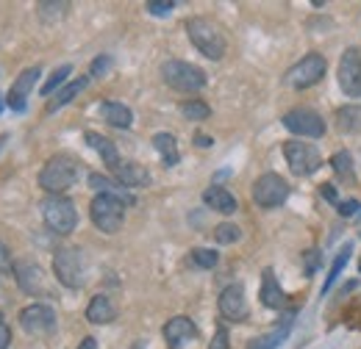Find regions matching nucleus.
<instances>
[{
    "label": "nucleus",
    "instance_id": "obj_20",
    "mask_svg": "<svg viewBox=\"0 0 361 349\" xmlns=\"http://www.w3.org/2000/svg\"><path fill=\"white\" fill-rule=\"evenodd\" d=\"M292 319H295V316L289 313V316H283V319L278 322V327H272L270 333L250 338L247 349H278L281 344H283V338L289 336V330H292Z\"/></svg>",
    "mask_w": 361,
    "mask_h": 349
},
{
    "label": "nucleus",
    "instance_id": "obj_31",
    "mask_svg": "<svg viewBox=\"0 0 361 349\" xmlns=\"http://www.w3.org/2000/svg\"><path fill=\"white\" fill-rule=\"evenodd\" d=\"M220 261V255L214 253V250H203V247H195L192 253H189V263L192 266H197V269H214Z\"/></svg>",
    "mask_w": 361,
    "mask_h": 349
},
{
    "label": "nucleus",
    "instance_id": "obj_22",
    "mask_svg": "<svg viewBox=\"0 0 361 349\" xmlns=\"http://www.w3.org/2000/svg\"><path fill=\"white\" fill-rule=\"evenodd\" d=\"M203 203L217 214H233L236 211V197L223 186H209L203 191Z\"/></svg>",
    "mask_w": 361,
    "mask_h": 349
},
{
    "label": "nucleus",
    "instance_id": "obj_43",
    "mask_svg": "<svg viewBox=\"0 0 361 349\" xmlns=\"http://www.w3.org/2000/svg\"><path fill=\"white\" fill-rule=\"evenodd\" d=\"M78 349H97V341H94V338H90V336H87V338H84V341L78 344Z\"/></svg>",
    "mask_w": 361,
    "mask_h": 349
},
{
    "label": "nucleus",
    "instance_id": "obj_35",
    "mask_svg": "<svg viewBox=\"0 0 361 349\" xmlns=\"http://www.w3.org/2000/svg\"><path fill=\"white\" fill-rule=\"evenodd\" d=\"M70 6L67 3H39V14H42V20H59L61 17V11H67Z\"/></svg>",
    "mask_w": 361,
    "mask_h": 349
},
{
    "label": "nucleus",
    "instance_id": "obj_42",
    "mask_svg": "<svg viewBox=\"0 0 361 349\" xmlns=\"http://www.w3.org/2000/svg\"><path fill=\"white\" fill-rule=\"evenodd\" d=\"M195 144H197V147H212L214 141H212V136H203V133H195Z\"/></svg>",
    "mask_w": 361,
    "mask_h": 349
},
{
    "label": "nucleus",
    "instance_id": "obj_15",
    "mask_svg": "<svg viewBox=\"0 0 361 349\" xmlns=\"http://www.w3.org/2000/svg\"><path fill=\"white\" fill-rule=\"evenodd\" d=\"M39 75H42V70H39V67H28V70H23V72L17 75L14 87L8 89V97H6V106H8L11 111H25L28 94H31V89L37 87Z\"/></svg>",
    "mask_w": 361,
    "mask_h": 349
},
{
    "label": "nucleus",
    "instance_id": "obj_8",
    "mask_svg": "<svg viewBox=\"0 0 361 349\" xmlns=\"http://www.w3.org/2000/svg\"><path fill=\"white\" fill-rule=\"evenodd\" d=\"M325 72H328V61L319 53H309L283 75V81H286V87L292 89H309L319 84L325 78Z\"/></svg>",
    "mask_w": 361,
    "mask_h": 349
},
{
    "label": "nucleus",
    "instance_id": "obj_13",
    "mask_svg": "<svg viewBox=\"0 0 361 349\" xmlns=\"http://www.w3.org/2000/svg\"><path fill=\"white\" fill-rule=\"evenodd\" d=\"M14 277H17V286L31 294V297H45L47 294V283H45V272L42 266L34 261H14Z\"/></svg>",
    "mask_w": 361,
    "mask_h": 349
},
{
    "label": "nucleus",
    "instance_id": "obj_44",
    "mask_svg": "<svg viewBox=\"0 0 361 349\" xmlns=\"http://www.w3.org/2000/svg\"><path fill=\"white\" fill-rule=\"evenodd\" d=\"M6 141H8V139H6V136H0V147H3V144H6Z\"/></svg>",
    "mask_w": 361,
    "mask_h": 349
},
{
    "label": "nucleus",
    "instance_id": "obj_26",
    "mask_svg": "<svg viewBox=\"0 0 361 349\" xmlns=\"http://www.w3.org/2000/svg\"><path fill=\"white\" fill-rule=\"evenodd\" d=\"M336 125H339L342 133H359L361 131V106H353V103L342 106V108L336 111Z\"/></svg>",
    "mask_w": 361,
    "mask_h": 349
},
{
    "label": "nucleus",
    "instance_id": "obj_36",
    "mask_svg": "<svg viewBox=\"0 0 361 349\" xmlns=\"http://www.w3.org/2000/svg\"><path fill=\"white\" fill-rule=\"evenodd\" d=\"M109 70H111V58H109V56H97V58L92 61L90 75H94V78H100V75H106Z\"/></svg>",
    "mask_w": 361,
    "mask_h": 349
},
{
    "label": "nucleus",
    "instance_id": "obj_23",
    "mask_svg": "<svg viewBox=\"0 0 361 349\" xmlns=\"http://www.w3.org/2000/svg\"><path fill=\"white\" fill-rule=\"evenodd\" d=\"M87 319H90L92 324H111L117 319V307H114V303L109 297L97 294V297H92V303L87 305Z\"/></svg>",
    "mask_w": 361,
    "mask_h": 349
},
{
    "label": "nucleus",
    "instance_id": "obj_21",
    "mask_svg": "<svg viewBox=\"0 0 361 349\" xmlns=\"http://www.w3.org/2000/svg\"><path fill=\"white\" fill-rule=\"evenodd\" d=\"M259 300L267 307H272V310H281V307L286 305V294L281 291L272 269H264V274H262V294H259Z\"/></svg>",
    "mask_w": 361,
    "mask_h": 349
},
{
    "label": "nucleus",
    "instance_id": "obj_27",
    "mask_svg": "<svg viewBox=\"0 0 361 349\" xmlns=\"http://www.w3.org/2000/svg\"><path fill=\"white\" fill-rule=\"evenodd\" d=\"M90 186L94 189V191H100V194H111V197H120L126 205H131V203H134V197H131V194H126L120 183H114V180H109V177H103V174H92Z\"/></svg>",
    "mask_w": 361,
    "mask_h": 349
},
{
    "label": "nucleus",
    "instance_id": "obj_32",
    "mask_svg": "<svg viewBox=\"0 0 361 349\" xmlns=\"http://www.w3.org/2000/svg\"><path fill=\"white\" fill-rule=\"evenodd\" d=\"M70 72H73V67H70V64H61L59 70H53V72H50V78H47V84L42 87V94L47 97V94H53L56 89L64 87V81L70 78Z\"/></svg>",
    "mask_w": 361,
    "mask_h": 349
},
{
    "label": "nucleus",
    "instance_id": "obj_41",
    "mask_svg": "<svg viewBox=\"0 0 361 349\" xmlns=\"http://www.w3.org/2000/svg\"><path fill=\"white\" fill-rule=\"evenodd\" d=\"M361 205L356 200H348V203H339V214L342 217H356V211H359Z\"/></svg>",
    "mask_w": 361,
    "mask_h": 349
},
{
    "label": "nucleus",
    "instance_id": "obj_10",
    "mask_svg": "<svg viewBox=\"0 0 361 349\" xmlns=\"http://www.w3.org/2000/svg\"><path fill=\"white\" fill-rule=\"evenodd\" d=\"M283 128L300 139H319L325 136V120L312 108H292L283 114Z\"/></svg>",
    "mask_w": 361,
    "mask_h": 349
},
{
    "label": "nucleus",
    "instance_id": "obj_4",
    "mask_svg": "<svg viewBox=\"0 0 361 349\" xmlns=\"http://www.w3.org/2000/svg\"><path fill=\"white\" fill-rule=\"evenodd\" d=\"M53 272H56V280L64 288H73V291L84 288V283H87V261H84L81 250H75V247L56 250V255H53Z\"/></svg>",
    "mask_w": 361,
    "mask_h": 349
},
{
    "label": "nucleus",
    "instance_id": "obj_7",
    "mask_svg": "<svg viewBox=\"0 0 361 349\" xmlns=\"http://www.w3.org/2000/svg\"><path fill=\"white\" fill-rule=\"evenodd\" d=\"M281 147H283V156H286L289 170L295 174H300V177H309V174H314L317 170L322 167L319 150H317L314 144L303 141V139H289V141H283Z\"/></svg>",
    "mask_w": 361,
    "mask_h": 349
},
{
    "label": "nucleus",
    "instance_id": "obj_14",
    "mask_svg": "<svg viewBox=\"0 0 361 349\" xmlns=\"http://www.w3.org/2000/svg\"><path fill=\"white\" fill-rule=\"evenodd\" d=\"M217 307H220L223 319H228V322H245L247 313H250L247 310V297H245V286L242 283H231L228 288H223Z\"/></svg>",
    "mask_w": 361,
    "mask_h": 349
},
{
    "label": "nucleus",
    "instance_id": "obj_12",
    "mask_svg": "<svg viewBox=\"0 0 361 349\" xmlns=\"http://www.w3.org/2000/svg\"><path fill=\"white\" fill-rule=\"evenodd\" d=\"M20 324L31 336H47L56 330V310L42 303H34V305L20 310Z\"/></svg>",
    "mask_w": 361,
    "mask_h": 349
},
{
    "label": "nucleus",
    "instance_id": "obj_29",
    "mask_svg": "<svg viewBox=\"0 0 361 349\" xmlns=\"http://www.w3.org/2000/svg\"><path fill=\"white\" fill-rule=\"evenodd\" d=\"M180 114L192 122H203V120H209L212 108L206 100H186V103H180Z\"/></svg>",
    "mask_w": 361,
    "mask_h": 349
},
{
    "label": "nucleus",
    "instance_id": "obj_16",
    "mask_svg": "<svg viewBox=\"0 0 361 349\" xmlns=\"http://www.w3.org/2000/svg\"><path fill=\"white\" fill-rule=\"evenodd\" d=\"M195 336H197V327H195V322L186 319V316H176V319H170V322L164 324V341H167L170 349H180L186 341H192Z\"/></svg>",
    "mask_w": 361,
    "mask_h": 349
},
{
    "label": "nucleus",
    "instance_id": "obj_9",
    "mask_svg": "<svg viewBox=\"0 0 361 349\" xmlns=\"http://www.w3.org/2000/svg\"><path fill=\"white\" fill-rule=\"evenodd\" d=\"M250 197H253V203H256L259 208H278V205H283L286 197H289V183H286L281 174L267 172L253 183Z\"/></svg>",
    "mask_w": 361,
    "mask_h": 349
},
{
    "label": "nucleus",
    "instance_id": "obj_19",
    "mask_svg": "<svg viewBox=\"0 0 361 349\" xmlns=\"http://www.w3.org/2000/svg\"><path fill=\"white\" fill-rule=\"evenodd\" d=\"M114 180L123 186V189H142L150 183V172L136 164V161H123L117 170H114Z\"/></svg>",
    "mask_w": 361,
    "mask_h": 349
},
{
    "label": "nucleus",
    "instance_id": "obj_18",
    "mask_svg": "<svg viewBox=\"0 0 361 349\" xmlns=\"http://www.w3.org/2000/svg\"><path fill=\"white\" fill-rule=\"evenodd\" d=\"M84 139H87V144H90L92 150L103 158V164H106L111 172L123 164V161H120V150H117V144H114L111 139H106V136H100V133H94V131H87Z\"/></svg>",
    "mask_w": 361,
    "mask_h": 349
},
{
    "label": "nucleus",
    "instance_id": "obj_25",
    "mask_svg": "<svg viewBox=\"0 0 361 349\" xmlns=\"http://www.w3.org/2000/svg\"><path fill=\"white\" fill-rule=\"evenodd\" d=\"M90 87V78L87 75H81V78H75V81H70V84H64V87L59 89V94L53 97V103L47 106V111H59L61 106H67V103H73L84 89Z\"/></svg>",
    "mask_w": 361,
    "mask_h": 349
},
{
    "label": "nucleus",
    "instance_id": "obj_30",
    "mask_svg": "<svg viewBox=\"0 0 361 349\" xmlns=\"http://www.w3.org/2000/svg\"><path fill=\"white\" fill-rule=\"evenodd\" d=\"M331 170L339 174L342 180H356V174H353V158L348 156V153H336L334 158H331Z\"/></svg>",
    "mask_w": 361,
    "mask_h": 349
},
{
    "label": "nucleus",
    "instance_id": "obj_6",
    "mask_svg": "<svg viewBox=\"0 0 361 349\" xmlns=\"http://www.w3.org/2000/svg\"><path fill=\"white\" fill-rule=\"evenodd\" d=\"M161 78L167 81V87H173L176 91H186V94L200 91V89L206 87V72H203L200 67H195V64L178 61V58L164 61Z\"/></svg>",
    "mask_w": 361,
    "mask_h": 349
},
{
    "label": "nucleus",
    "instance_id": "obj_17",
    "mask_svg": "<svg viewBox=\"0 0 361 349\" xmlns=\"http://www.w3.org/2000/svg\"><path fill=\"white\" fill-rule=\"evenodd\" d=\"M100 117L106 120V125L120 128V131H128L131 122H134L131 108H128L126 103H120V100H103V103H100Z\"/></svg>",
    "mask_w": 361,
    "mask_h": 349
},
{
    "label": "nucleus",
    "instance_id": "obj_33",
    "mask_svg": "<svg viewBox=\"0 0 361 349\" xmlns=\"http://www.w3.org/2000/svg\"><path fill=\"white\" fill-rule=\"evenodd\" d=\"M239 239H242V230L236 224H231V222H223V224L214 227V241L217 244H233Z\"/></svg>",
    "mask_w": 361,
    "mask_h": 349
},
{
    "label": "nucleus",
    "instance_id": "obj_3",
    "mask_svg": "<svg viewBox=\"0 0 361 349\" xmlns=\"http://www.w3.org/2000/svg\"><path fill=\"white\" fill-rule=\"evenodd\" d=\"M42 219L56 236H70L78 224L75 203L64 194H47L42 200Z\"/></svg>",
    "mask_w": 361,
    "mask_h": 349
},
{
    "label": "nucleus",
    "instance_id": "obj_2",
    "mask_svg": "<svg viewBox=\"0 0 361 349\" xmlns=\"http://www.w3.org/2000/svg\"><path fill=\"white\" fill-rule=\"evenodd\" d=\"M78 172H81V164L73 156L59 153V156H53V158L45 161V167L39 172V186L45 191H50V194H61V191H67L78 180Z\"/></svg>",
    "mask_w": 361,
    "mask_h": 349
},
{
    "label": "nucleus",
    "instance_id": "obj_45",
    "mask_svg": "<svg viewBox=\"0 0 361 349\" xmlns=\"http://www.w3.org/2000/svg\"><path fill=\"white\" fill-rule=\"evenodd\" d=\"M3 106H6V103H3V94H0V111H3Z\"/></svg>",
    "mask_w": 361,
    "mask_h": 349
},
{
    "label": "nucleus",
    "instance_id": "obj_34",
    "mask_svg": "<svg viewBox=\"0 0 361 349\" xmlns=\"http://www.w3.org/2000/svg\"><path fill=\"white\" fill-rule=\"evenodd\" d=\"M173 8H176L173 0H150L147 3V14H153V17H167Z\"/></svg>",
    "mask_w": 361,
    "mask_h": 349
},
{
    "label": "nucleus",
    "instance_id": "obj_11",
    "mask_svg": "<svg viewBox=\"0 0 361 349\" xmlns=\"http://www.w3.org/2000/svg\"><path fill=\"white\" fill-rule=\"evenodd\" d=\"M339 87L348 97H361V47H348L342 53Z\"/></svg>",
    "mask_w": 361,
    "mask_h": 349
},
{
    "label": "nucleus",
    "instance_id": "obj_37",
    "mask_svg": "<svg viewBox=\"0 0 361 349\" xmlns=\"http://www.w3.org/2000/svg\"><path fill=\"white\" fill-rule=\"evenodd\" d=\"M209 349H231V344H228V330L223 327V324L217 327V333H214V338H212Z\"/></svg>",
    "mask_w": 361,
    "mask_h": 349
},
{
    "label": "nucleus",
    "instance_id": "obj_24",
    "mask_svg": "<svg viewBox=\"0 0 361 349\" xmlns=\"http://www.w3.org/2000/svg\"><path fill=\"white\" fill-rule=\"evenodd\" d=\"M153 147H156V153L161 156L164 167H176V164L180 161L178 141H176L173 133H156V136H153Z\"/></svg>",
    "mask_w": 361,
    "mask_h": 349
},
{
    "label": "nucleus",
    "instance_id": "obj_38",
    "mask_svg": "<svg viewBox=\"0 0 361 349\" xmlns=\"http://www.w3.org/2000/svg\"><path fill=\"white\" fill-rule=\"evenodd\" d=\"M8 344H11V327H8L6 316L0 313V349H8Z\"/></svg>",
    "mask_w": 361,
    "mask_h": 349
},
{
    "label": "nucleus",
    "instance_id": "obj_40",
    "mask_svg": "<svg viewBox=\"0 0 361 349\" xmlns=\"http://www.w3.org/2000/svg\"><path fill=\"white\" fill-rule=\"evenodd\" d=\"M303 263H306V274H314V269L319 266V250H309L303 255Z\"/></svg>",
    "mask_w": 361,
    "mask_h": 349
},
{
    "label": "nucleus",
    "instance_id": "obj_28",
    "mask_svg": "<svg viewBox=\"0 0 361 349\" xmlns=\"http://www.w3.org/2000/svg\"><path fill=\"white\" fill-rule=\"evenodd\" d=\"M350 253H353V244H345V247L339 250V255L334 258L331 269H328V277H325V283H322V297L334 288V283H336V277L342 274V269H345V263H348V258H350Z\"/></svg>",
    "mask_w": 361,
    "mask_h": 349
},
{
    "label": "nucleus",
    "instance_id": "obj_5",
    "mask_svg": "<svg viewBox=\"0 0 361 349\" xmlns=\"http://www.w3.org/2000/svg\"><path fill=\"white\" fill-rule=\"evenodd\" d=\"M92 224L103 233H117L126 222V203L111 194H97L90 203Z\"/></svg>",
    "mask_w": 361,
    "mask_h": 349
},
{
    "label": "nucleus",
    "instance_id": "obj_39",
    "mask_svg": "<svg viewBox=\"0 0 361 349\" xmlns=\"http://www.w3.org/2000/svg\"><path fill=\"white\" fill-rule=\"evenodd\" d=\"M319 194H322L328 203H334V205L339 208V197H336V186H334V183H322V186H319Z\"/></svg>",
    "mask_w": 361,
    "mask_h": 349
},
{
    "label": "nucleus",
    "instance_id": "obj_1",
    "mask_svg": "<svg viewBox=\"0 0 361 349\" xmlns=\"http://www.w3.org/2000/svg\"><path fill=\"white\" fill-rule=\"evenodd\" d=\"M186 34H189V42L195 44L206 58L220 61L226 56V47H228L226 34H223V28L214 20H209V17H192L186 23Z\"/></svg>",
    "mask_w": 361,
    "mask_h": 349
}]
</instances>
